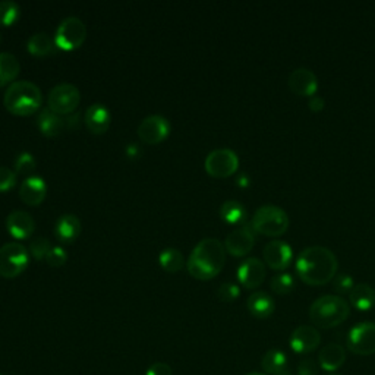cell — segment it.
I'll list each match as a JSON object with an SVG mask.
<instances>
[{"label":"cell","mask_w":375,"mask_h":375,"mask_svg":"<svg viewBox=\"0 0 375 375\" xmlns=\"http://www.w3.org/2000/svg\"><path fill=\"white\" fill-rule=\"evenodd\" d=\"M295 267L302 281L310 286H323L336 277L338 261L329 248L314 245L303 249Z\"/></svg>","instance_id":"obj_1"},{"label":"cell","mask_w":375,"mask_h":375,"mask_svg":"<svg viewBox=\"0 0 375 375\" xmlns=\"http://www.w3.org/2000/svg\"><path fill=\"white\" fill-rule=\"evenodd\" d=\"M226 262V248L216 238H204L196 243L186 261L188 272L198 280L216 277Z\"/></svg>","instance_id":"obj_2"},{"label":"cell","mask_w":375,"mask_h":375,"mask_svg":"<svg viewBox=\"0 0 375 375\" xmlns=\"http://www.w3.org/2000/svg\"><path fill=\"white\" fill-rule=\"evenodd\" d=\"M350 305L341 295H324L312 302L310 319L315 329H334L349 318Z\"/></svg>","instance_id":"obj_3"},{"label":"cell","mask_w":375,"mask_h":375,"mask_svg":"<svg viewBox=\"0 0 375 375\" xmlns=\"http://www.w3.org/2000/svg\"><path fill=\"white\" fill-rule=\"evenodd\" d=\"M42 101L43 96L40 87L27 80L13 81L6 87L4 94L5 107L18 116H27L39 110Z\"/></svg>","instance_id":"obj_4"},{"label":"cell","mask_w":375,"mask_h":375,"mask_svg":"<svg viewBox=\"0 0 375 375\" xmlns=\"http://www.w3.org/2000/svg\"><path fill=\"white\" fill-rule=\"evenodd\" d=\"M251 226L260 235L277 238L284 235L286 230L289 229V216L283 208L265 204L255 211Z\"/></svg>","instance_id":"obj_5"},{"label":"cell","mask_w":375,"mask_h":375,"mask_svg":"<svg viewBox=\"0 0 375 375\" xmlns=\"http://www.w3.org/2000/svg\"><path fill=\"white\" fill-rule=\"evenodd\" d=\"M30 264L28 249L20 242H6L0 246V276L12 279L21 274Z\"/></svg>","instance_id":"obj_6"},{"label":"cell","mask_w":375,"mask_h":375,"mask_svg":"<svg viewBox=\"0 0 375 375\" xmlns=\"http://www.w3.org/2000/svg\"><path fill=\"white\" fill-rule=\"evenodd\" d=\"M80 88L70 82L56 84L51 88L47 97L49 109L56 112L58 115H70L75 112V109L80 106Z\"/></svg>","instance_id":"obj_7"},{"label":"cell","mask_w":375,"mask_h":375,"mask_svg":"<svg viewBox=\"0 0 375 375\" xmlns=\"http://www.w3.org/2000/svg\"><path fill=\"white\" fill-rule=\"evenodd\" d=\"M87 37V27L78 16H66L56 28L55 43L58 49L74 50L78 49Z\"/></svg>","instance_id":"obj_8"},{"label":"cell","mask_w":375,"mask_h":375,"mask_svg":"<svg viewBox=\"0 0 375 375\" xmlns=\"http://www.w3.org/2000/svg\"><path fill=\"white\" fill-rule=\"evenodd\" d=\"M204 166L214 177H227L238 170L239 157L231 148H216L207 154Z\"/></svg>","instance_id":"obj_9"},{"label":"cell","mask_w":375,"mask_h":375,"mask_svg":"<svg viewBox=\"0 0 375 375\" xmlns=\"http://www.w3.org/2000/svg\"><path fill=\"white\" fill-rule=\"evenodd\" d=\"M348 349L358 356L375 353V323L364 321L350 329L348 336Z\"/></svg>","instance_id":"obj_10"},{"label":"cell","mask_w":375,"mask_h":375,"mask_svg":"<svg viewBox=\"0 0 375 375\" xmlns=\"http://www.w3.org/2000/svg\"><path fill=\"white\" fill-rule=\"evenodd\" d=\"M136 132L147 144H158L170 134V122L163 115H148L141 120Z\"/></svg>","instance_id":"obj_11"},{"label":"cell","mask_w":375,"mask_h":375,"mask_svg":"<svg viewBox=\"0 0 375 375\" xmlns=\"http://www.w3.org/2000/svg\"><path fill=\"white\" fill-rule=\"evenodd\" d=\"M255 231L251 224H242L231 230L224 239L226 251L235 257H243L251 253L255 243Z\"/></svg>","instance_id":"obj_12"},{"label":"cell","mask_w":375,"mask_h":375,"mask_svg":"<svg viewBox=\"0 0 375 375\" xmlns=\"http://www.w3.org/2000/svg\"><path fill=\"white\" fill-rule=\"evenodd\" d=\"M264 261L272 270L283 272L288 269L293 260V251L288 242L274 239L264 246Z\"/></svg>","instance_id":"obj_13"},{"label":"cell","mask_w":375,"mask_h":375,"mask_svg":"<svg viewBox=\"0 0 375 375\" xmlns=\"http://www.w3.org/2000/svg\"><path fill=\"white\" fill-rule=\"evenodd\" d=\"M291 348L298 355H310L321 343L319 331L314 326H299L291 334Z\"/></svg>","instance_id":"obj_14"},{"label":"cell","mask_w":375,"mask_h":375,"mask_svg":"<svg viewBox=\"0 0 375 375\" xmlns=\"http://www.w3.org/2000/svg\"><path fill=\"white\" fill-rule=\"evenodd\" d=\"M265 276H267L265 264L257 257L243 260L242 264L238 267V279L246 289L258 288V286L264 283Z\"/></svg>","instance_id":"obj_15"},{"label":"cell","mask_w":375,"mask_h":375,"mask_svg":"<svg viewBox=\"0 0 375 375\" xmlns=\"http://www.w3.org/2000/svg\"><path fill=\"white\" fill-rule=\"evenodd\" d=\"M6 229L15 239H27L34 234L35 220L25 210H12L5 220Z\"/></svg>","instance_id":"obj_16"},{"label":"cell","mask_w":375,"mask_h":375,"mask_svg":"<svg viewBox=\"0 0 375 375\" xmlns=\"http://www.w3.org/2000/svg\"><path fill=\"white\" fill-rule=\"evenodd\" d=\"M291 90L298 96H315L318 90V78L308 68H296L288 80Z\"/></svg>","instance_id":"obj_17"},{"label":"cell","mask_w":375,"mask_h":375,"mask_svg":"<svg viewBox=\"0 0 375 375\" xmlns=\"http://www.w3.org/2000/svg\"><path fill=\"white\" fill-rule=\"evenodd\" d=\"M47 193V185L46 181L39 174L27 176L21 182L20 186V196L25 204L30 205H39L43 203Z\"/></svg>","instance_id":"obj_18"},{"label":"cell","mask_w":375,"mask_h":375,"mask_svg":"<svg viewBox=\"0 0 375 375\" xmlns=\"http://www.w3.org/2000/svg\"><path fill=\"white\" fill-rule=\"evenodd\" d=\"M85 125L93 134H103L110 127V112L103 103H93L85 110Z\"/></svg>","instance_id":"obj_19"},{"label":"cell","mask_w":375,"mask_h":375,"mask_svg":"<svg viewBox=\"0 0 375 375\" xmlns=\"http://www.w3.org/2000/svg\"><path fill=\"white\" fill-rule=\"evenodd\" d=\"M346 362V350L338 343H329L318 353V365L327 372L341 369Z\"/></svg>","instance_id":"obj_20"},{"label":"cell","mask_w":375,"mask_h":375,"mask_svg":"<svg viewBox=\"0 0 375 375\" xmlns=\"http://www.w3.org/2000/svg\"><path fill=\"white\" fill-rule=\"evenodd\" d=\"M246 307L253 317L260 318V319H265V318H269L273 315V312L276 310V303H274V299L272 295H269L264 291H257V292L249 295V298L246 300Z\"/></svg>","instance_id":"obj_21"},{"label":"cell","mask_w":375,"mask_h":375,"mask_svg":"<svg viewBox=\"0 0 375 375\" xmlns=\"http://www.w3.org/2000/svg\"><path fill=\"white\" fill-rule=\"evenodd\" d=\"M53 231H55V236L61 242L63 243L74 242L81 234V220L75 216V214H62V216L56 220Z\"/></svg>","instance_id":"obj_22"},{"label":"cell","mask_w":375,"mask_h":375,"mask_svg":"<svg viewBox=\"0 0 375 375\" xmlns=\"http://www.w3.org/2000/svg\"><path fill=\"white\" fill-rule=\"evenodd\" d=\"M261 368L269 375H291L288 356L279 349H270L264 353Z\"/></svg>","instance_id":"obj_23"},{"label":"cell","mask_w":375,"mask_h":375,"mask_svg":"<svg viewBox=\"0 0 375 375\" xmlns=\"http://www.w3.org/2000/svg\"><path fill=\"white\" fill-rule=\"evenodd\" d=\"M37 125L40 132L46 136H56L65 128V119L49 107H44L37 116Z\"/></svg>","instance_id":"obj_24"},{"label":"cell","mask_w":375,"mask_h":375,"mask_svg":"<svg viewBox=\"0 0 375 375\" xmlns=\"http://www.w3.org/2000/svg\"><path fill=\"white\" fill-rule=\"evenodd\" d=\"M56 49L58 46L55 43V37H50L44 31L34 32L27 42V50L34 56H49L55 53Z\"/></svg>","instance_id":"obj_25"},{"label":"cell","mask_w":375,"mask_h":375,"mask_svg":"<svg viewBox=\"0 0 375 375\" xmlns=\"http://www.w3.org/2000/svg\"><path fill=\"white\" fill-rule=\"evenodd\" d=\"M352 307L358 311H369L375 305V291L367 283L355 284V288L349 293Z\"/></svg>","instance_id":"obj_26"},{"label":"cell","mask_w":375,"mask_h":375,"mask_svg":"<svg viewBox=\"0 0 375 375\" xmlns=\"http://www.w3.org/2000/svg\"><path fill=\"white\" fill-rule=\"evenodd\" d=\"M21 63L11 51H0V85H9L20 74Z\"/></svg>","instance_id":"obj_27"},{"label":"cell","mask_w":375,"mask_h":375,"mask_svg":"<svg viewBox=\"0 0 375 375\" xmlns=\"http://www.w3.org/2000/svg\"><path fill=\"white\" fill-rule=\"evenodd\" d=\"M220 217L229 224L245 223L248 212L242 203L236 200H227L220 205Z\"/></svg>","instance_id":"obj_28"},{"label":"cell","mask_w":375,"mask_h":375,"mask_svg":"<svg viewBox=\"0 0 375 375\" xmlns=\"http://www.w3.org/2000/svg\"><path fill=\"white\" fill-rule=\"evenodd\" d=\"M160 265L163 267L166 272H179L184 267V254L177 248L167 246L158 255Z\"/></svg>","instance_id":"obj_29"},{"label":"cell","mask_w":375,"mask_h":375,"mask_svg":"<svg viewBox=\"0 0 375 375\" xmlns=\"http://www.w3.org/2000/svg\"><path fill=\"white\" fill-rule=\"evenodd\" d=\"M21 6L13 0H0V25H12L20 20Z\"/></svg>","instance_id":"obj_30"},{"label":"cell","mask_w":375,"mask_h":375,"mask_svg":"<svg viewBox=\"0 0 375 375\" xmlns=\"http://www.w3.org/2000/svg\"><path fill=\"white\" fill-rule=\"evenodd\" d=\"M270 288L277 295H289L295 289V279L292 274L281 272L272 279Z\"/></svg>","instance_id":"obj_31"},{"label":"cell","mask_w":375,"mask_h":375,"mask_svg":"<svg viewBox=\"0 0 375 375\" xmlns=\"http://www.w3.org/2000/svg\"><path fill=\"white\" fill-rule=\"evenodd\" d=\"M15 170L20 174L31 176L32 172L37 167V162H35V157L30 151H21L15 157Z\"/></svg>","instance_id":"obj_32"},{"label":"cell","mask_w":375,"mask_h":375,"mask_svg":"<svg viewBox=\"0 0 375 375\" xmlns=\"http://www.w3.org/2000/svg\"><path fill=\"white\" fill-rule=\"evenodd\" d=\"M51 248L50 241L46 236H34L30 241V253L35 260H43L47 257Z\"/></svg>","instance_id":"obj_33"},{"label":"cell","mask_w":375,"mask_h":375,"mask_svg":"<svg viewBox=\"0 0 375 375\" xmlns=\"http://www.w3.org/2000/svg\"><path fill=\"white\" fill-rule=\"evenodd\" d=\"M333 288L337 293H350L352 289L355 288V280L350 274L348 273H341V274H336V277L333 279Z\"/></svg>","instance_id":"obj_34"},{"label":"cell","mask_w":375,"mask_h":375,"mask_svg":"<svg viewBox=\"0 0 375 375\" xmlns=\"http://www.w3.org/2000/svg\"><path fill=\"white\" fill-rule=\"evenodd\" d=\"M241 295V289H239V286L235 284V283H231V281H226V283H222L219 286V289H217V298L223 302H231V300H235L238 299V296Z\"/></svg>","instance_id":"obj_35"},{"label":"cell","mask_w":375,"mask_h":375,"mask_svg":"<svg viewBox=\"0 0 375 375\" xmlns=\"http://www.w3.org/2000/svg\"><path fill=\"white\" fill-rule=\"evenodd\" d=\"M68 260V253H66V249L63 246H51L50 248V251L46 257V261L51 265V267H61Z\"/></svg>","instance_id":"obj_36"},{"label":"cell","mask_w":375,"mask_h":375,"mask_svg":"<svg viewBox=\"0 0 375 375\" xmlns=\"http://www.w3.org/2000/svg\"><path fill=\"white\" fill-rule=\"evenodd\" d=\"M16 184V172L0 165V192L9 191Z\"/></svg>","instance_id":"obj_37"},{"label":"cell","mask_w":375,"mask_h":375,"mask_svg":"<svg viewBox=\"0 0 375 375\" xmlns=\"http://www.w3.org/2000/svg\"><path fill=\"white\" fill-rule=\"evenodd\" d=\"M318 364L311 358H303L298 365V375H318Z\"/></svg>","instance_id":"obj_38"},{"label":"cell","mask_w":375,"mask_h":375,"mask_svg":"<svg viewBox=\"0 0 375 375\" xmlns=\"http://www.w3.org/2000/svg\"><path fill=\"white\" fill-rule=\"evenodd\" d=\"M146 375H173V372L170 365L165 362H155L147 369Z\"/></svg>","instance_id":"obj_39"},{"label":"cell","mask_w":375,"mask_h":375,"mask_svg":"<svg viewBox=\"0 0 375 375\" xmlns=\"http://www.w3.org/2000/svg\"><path fill=\"white\" fill-rule=\"evenodd\" d=\"M324 106H326L324 98L321 97V96H318V94L312 96V97L310 98V101H308V107H310V109H311L312 112H321V110L324 109Z\"/></svg>","instance_id":"obj_40"},{"label":"cell","mask_w":375,"mask_h":375,"mask_svg":"<svg viewBox=\"0 0 375 375\" xmlns=\"http://www.w3.org/2000/svg\"><path fill=\"white\" fill-rule=\"evenodd\" d=\"M125 154H127L129 158H138L141 155V147L135 144V142H129L127 148H125Z\"/></svg>","instance_id":"obj_41"},{"label":"cell","mask_w":375,"mask_h":375,"mask_svg":"<svg viewBox=\"0 0 375 375\" xmlns=\"http://www.w3.org/2000/svg\"><path fill=\"white\" fill-rule=\"evenodd\" d=\"M78 122H80V113H78V112H77V113H70V115L65 119V127L68 125L69 128H74L75 125H78Z\"/></svg>","instance_id":"obj_42"},{"label":"cell","mask_w":375,"mask_h":375,"mask_svg":"<svg viewBox=\"0 0 375 375\" xmlns=\"http://www.w3.org/2000/svg\"><path fill=\"white\" fill-rule=\"evenodd\" d=\"M249 176L246 173H241L238 177H236V184L241 186V188H248L249 186Z\"/></svg>","instance_id":"obj_43"},{"label":"cell","mask_w":375,"mask_h":375,"mask_svg":"<svg viewBox=\"0 0 375 375\" xmlns=\"http://www.w3.org/2000/svg\"><path fill=\"white\" fill-rule=\"evenodd\" d=\"M248 375H264V374H258V372H254V374H248Z\"/></svg>","instance_id":"obj_44"},{"label":"cell","mask_w":375,"mask_h":375,"mask_svg":"<svg viewBox=\"0 0 375 375\" xmlns=\"http://www.w3.org/2000/svg\"><path fill=\"white\" fill-rule=\"evenodd\" d=\"M331 375H334V374H331Z\"/></svg>","instance_id":"obj_45"}]
</instances>
